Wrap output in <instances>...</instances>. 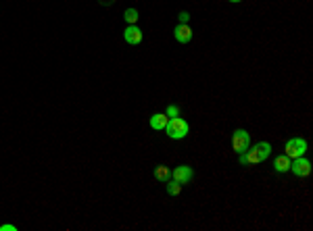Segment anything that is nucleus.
<instances>
[{"label": "nucleus", "mask_w": 313, "mask_h": 231, "mask_svg": "<svg viewBox=\"0 0 313 231\" xmlns=\"http://www.w3.org/2000/svg\"><path fill=\"white\" fill-rule=\"evenodd\" d=\"M269 156H271V144L269 142H259V144H255L247 152L238 154V163L240 165H259V163H265Z\"/></svg>", "instance_id": "f257e3e1"}, {"label": "nucleus", "mask_w": 313, "mask_h": 231, "mask_svg": "<svg viewBox=\"0 0 313 231\" xmlns=\"http://www.w3.org/2000/svg\"><path fill=\"white\" fill-rule=\"evenodd\" d=\"M165 131H167V135H169L171 140H184V137L188 135V131H190V125H188L186 119L173 117V119H169Z\"/></svg>", "instance_id": "f03ea898"}, {"label": "nucleus", "mask_w": 313, "mask_h": 231, "mask_svg": "<svg viewBox=\"0 0 313 231\" xmlns=\"http://www.w3.org/2000/svg\"><path fill=\"white\" fill-rule=\"evenodd\" d=\"M307 152V140L305 137H290L284 146V154L290 158H299V156H305Z\"/></svg>", "instance_id": "7ed1b4c3"}, {"label": "nucleus", "mask_w": 313, "mask_h": 231, "mask_svg": "<svg viewBox=\"0 0 313 231\" xmlns=\"http://www.w3.org/2000/svg\"><path fill=\"white\" fill-rule=\"evenodd\" d=\"M251 148V133L247 129H234L232 133V150L236 154H242Z\"/></svg>", "instance_id": "20e7f679"}, {"label": "nucleus", "mask_w": 313, "mask_h": 231, "mask_svg": "<svg viewBox=\"0 0 313 231\" xmlns=\"http://www.w3.org/2000/svg\"><path fill=\"white\" fill-rule=\"evenodd\" d=\"M290 173H294L301 179H307L311 175V161H307L305 156H299V158H292L290 163Z\"/></svg>", "instance_id": "39448f33"}, {"label": "nucleus", "mask_w": 313, "mask_h": 231, "mask_svg": "<svg viewBox=\"0 0 313 231\" xmlns=\"http://www.w3.org/2000/svg\"><path fill=\"white\" fill-rule=\"evenodd\" d=\"M192 177H194V169L192 167H188V165H180L171 171V179L173 181H178L180 186H186L192 181Z\"/></svg>", "instance_id": "423d86ee"}, {"label": "nucleus", "mask_w": 313, "mask_h": 231, "mask_svg": "<svg viewBox=\"0 0 313 231\" xmlns=\"http://www.w3.org/2000/svg\"><path fill=\"white\" fill-rule=\"evenodd\" d=\"M173 38H176L180 44H190L194 38V31L188 23H178L176 29H173Z\"/></svg>", "instance_id": "0eeeda50"}, {"label": "nucleus", "mask_w": 313, "mask_h": 231, "mask_svg": "<svg viewBox=\"0 0 313 231\" xmlns=\"http://www.w3.org/2000/svg\"><path fill=\"white\" fill-rule=\"evenodd\" d=\"M142 38H144V33H142V29L138 27V25H128L126 31H124V40L130 46H138V44L142 42Z\"/></svg>", "instance_id": "6e6552de"}, {"label": "nucleus", "mask_w": 313, "mask_h": 231, "mask_svg": "<svg viewBox=\"0 0 313 231\" xmlns=\"http://www.w3.org/2000/svg\"><path fill=\"white\" fill-rule=\"evenodd\" d=\"M167 123H169V117H167L165 113H154V115L150 117V127H152L154 131H163V129L167 127Z\"/></svg>", "instance_id": "1a4fd4ad"}, {"label": "nucleus", "mask_w": 313, "mask_h": 231, "mask_svg": "<svg viewBox=\"0 0 313 231\" xmlns=\"http://www.w3.org/2000/svg\"><path fill=\"white\" fill-rule=\"evenodd\" d=\"M290 158L286 154H280V156H276L273 158V171L276 173H288L290 171Z\"/></svg>", "instance_id": "9d476101"}, {"label": "nucleus", "mask_w": 313, "mask_h": 231, "mask_svg": "<svg viewBox=\"0 0 313 231\" xmlns=\"http://www.w3.org/2000/svg\"><path fill=\"white\" fill-rule=\"evenodd\" d=\"M154 179L161 181V183L169 181L171 179V169L167 165H156V169H154Z\"/></svg>", "instance_id": "9b49d317"}, {"label": "nucleus", "mask_w": 313, "mask_h": 231, "mask_svg": "<svg viewBox=\"0 0 313 231\" xmlns=\"http://www.w3.org/2000/svg\"><path fill=\"white\" fill-rule=\"evenodd\" d=\"M165 188H167V194H169V196H178V194L182 192V186H180L178 181H173V179L165 181Z\"/></svg>", "instance_id": "f8f14e48"}, {"label": "nucleus", "mask_w": 313, "mask_h": 231, "mask_svg": "<svg viewBox=\"0 0 313 231\" xmlns=\"http://www.w3.org/2000/svg\"><path fill=\"white\" fill-rule=\"evenodd\" d=\"M124 19L128 21V25H136L138 23V11L136 9H126Z\"/></svg>", "instance_id": "ddd939ff"}, {"label": "nucleus", "mask_w": 313, "mask_h": 231, "mask_svg": "<svg viewBox=\"0 0 313 231\" xmlns=\"http://www.w3.org/2000/svg\"><path fill=\"white\" fill-rule=\"evenodd\" d=\"M165 115H167L169 119L180 117V106H178V104H169V106H167V111H165Z\"/></svg>", "instance_id": "4468645a"}, {"label": "nucleus", "mask_w": 313, "mask_h": 231, "mask_svg": "<svg viewBox=\"0 0 313 231\" xmlns=\"http://www.w3.org/2000/svg\"><path fill=\"white\" fill-rule=\"evenodd\" d=\"M178 21H180V23H190V13L182 11V13L178 15Z\"/></svg>", "instance_id": "2eb2a0df"}, {"label": "nucleus", "mask_w": 313, "mask_h": 231, "mask_svg": "<svg viewBox=\"0 0 313 231\" xmlns=\"http://www.w3.org/2000/svg\"><path fill=\"white\" fill-rule=\"evenodd\" d=\"M0 231H17V225H0Z\"/></svg>", "instance_id": "dca6fc26"}, {"label": "nucleus", "mask_w": 313, "mask_h": 231, "mask_svg": "<svg viewBox=\"0 0 313 231\" xmlns=\"http://www.w3.org/2000/svg\"><path fill=\"white\" fill-rule=\"evenodd\" d=\"M113 3H115V0H98V5H100V7H111Z\"/></svg>", "instance_id": "f3484780"}, {"label": "nucleus", "mask_w": 313, "mask_h": 231, "mask_svg": "<svg viewBox=\"0 0 313 231\" xmlns=\"http://www.w3.org/2000/svg\"><path fill=\"white\" fill-rule=\"evenodd\" d=\"M228 3H232V5H240L242 0H228Z\"/></svg>", "instance_id": "a211bd4d"}]
</instances>
